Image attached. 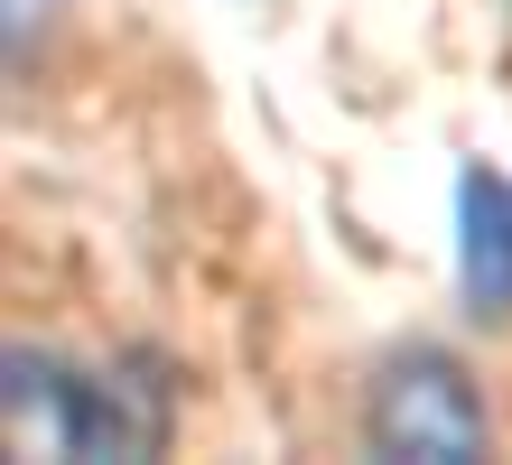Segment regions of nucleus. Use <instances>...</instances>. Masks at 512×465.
Here are the masks:
<instances>
[{
	"label": "nucleus",
	"instance_id": "f257e3e1",
	"mask_svg": "<svg viewBox=\"0 0 512 465\" xmlns=\"http://www.w3.org/2000/svg\"><path fill=\"white\" fill-rule=\"evenodd\" d=\"M159 400H131L112 372H75L56 354H10V438L38 456H140L159 447Z\"/></svg>",
	"mask_w": 512,
	"mask_h": 465
},
{
	"label": "nucleus",
	"instance_id": "f03ea898",
	"mask_svg": "<svg viewBox=\"0 0 512 465\" xmlns=\"http://www.w3.org/2000/svg\"><path fill=\"white\" fill-rule=\"evenodd\" d=\"M494 438V419H485V391L466 382V363L457 354H401V363H382V382L364 400V447L373 456H429V465H466V456H485Z\"/></svg>",
	"mask_w": 512,
	"mask_h": 465
},
{
	"label": "nucleus",
	"instance_id": "7ed1b4c3",
	"mask_svg": "<svg viewBox=\"0 0 512 465\" xmlns=\"http://www.w3.org/2000/svg\"><path fill=\"white\" fill-rule=\"evenodd\" d=\"M457 279L475 298V317H512V177L466 168L457 186Z\"/></svg>",
	"mask_w": 512,
	"mask_h": 465
}]
</instances>
